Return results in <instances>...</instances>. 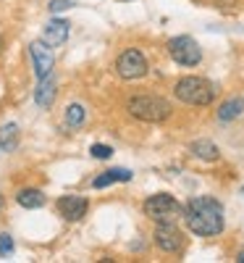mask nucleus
<instances>
[{"label":"nucleus","mask_w":244,"mask_h":263,"mask_svg":"<svg viewBox=\"0 0 244 263\" xmlns=\"http://www.w3.org/2000/svg\"><path fill=\"white\" fill-rule=\"evenodd\" d=\"M184 221L194 237H218L226 229L223 205L210 195H197L184 205Z\"/></svg>","instance_id":"1"},{"label":"nucleus","mask_w":244,"mask_h":263,"mask_svg":"<svg viewBox=\"0 0 244 263\" xmlns=\"http://www.w3.org/2000/svg\"><path fill=\"white\" fill-rule=\"evenodd\" d=\"M126 114L145 124H163L166 119H171L173 105L160 95H131L126 100Z\"/></svg>","instance_id":"2"},{"label":"nucleus","mask_w":244,"mask_h":263,"mask_svg":"<svg viewBox=\"0 0 244 263\" xmlns=\"http://www.w3.org/2000/svg\"><path fill=\"white\" fill-rule=\"evenodd\" d=\"M173 95L184 105L205 108V105H210L215 100L218 90H215V84L210 79H205V77H181L179 82L173 84Z\"/></svg>","instance_id":"3"},{"label":"nucleus","mask_w":244,"mask_h":263,"mask_svg":"<svg viewBox=\"0 0 244 263\" xmlns=\"http://www.w3.org/2000/svg\"><path fill=\"white\" fill-rule=\"evenodd\" d=\"M142 211H145L147 218H152L155 224H160V221H173L176 216L184 213V208L179 205V200H176L173 195H168V192L150 195L147 200H145V205H142Z\"/></svg>","instance_id":"4"},{"label":"nucleus","mask_w":244,"mask_h":263,"mask_svg":"<svg viewBox=\"0 0 244 263\" xmlns=\"http://www.w3.org/2000/svg\"><path fill=\"white\" fill-rule=\"evenodd\" d=\"M113 69H116V74H118L121 79L131 82V79H142V77L147 74L150 66H147V58H145V53H142L139 48H126V50H121V53L116 55Z\"/></svg>","instance_id":"5"},{"label":"nucleus","mask_w":244,"mask_h":263,"mask_svg":"<svg viewBox=\"0 0 244 263\" xmlns=\"http://www.w3.org/2000/svg\"><path fill=\"white\" fill-rule=\"evenodd\" d=\"M168 55L179 63V66H197L202 61V48L199 42L189 34H179L168 40Z\"/></svg>","instance_id":"6"},{"label":"nucleus","mask_w":244,"mask_h":263,"mask_svg":"<svg viewBox=\"0 0 244 263\" xmlns=\"http://www.w3.org/2000/svg\"><path fill=\"white\" fill-rule=\"evenodd\" d=\"M152 239H155V245H158V250H163L168 255H179L184 250V232L173 221H160L155 227Z\"/></svg>","instance_id":"7"},{"label":"nucleus","mask_w":244,"mask_h":263,"mask_svg":"<svg viewBox=\"0 0 244 263\" xmlns=\"http://www.w3.org/2000/svg\"><path fill=\"white\" fill-rule=\"evenodd\" d=\"M29 55H32V66H34L37 79L53 74V69H55V55H53V48H50V45H45V42L37 40V42H32V45H29Z\"/></svg>","instance_id":"8"},{"label":"nucleus","mask_w":244,"mask_h":263,"mask_svg":"<svg viewBox=\"0 0 244 263\" xmlns=\"http://www.w3.org/2000/svg\"><path fill=\"white\" fill-rule=\"evenodd\" d=\"M55 208L66 221H82L87 216V208H90V200L84 195H63V197H58Z\"/></svg>","instance_id":"9"},{"label":"nucleus","mask_w":244,"mask_h":263,"mask_svg":"<svg viewBox=\"0 0 244 263\" xmlns=\"http://www.w3.org/2000/svg\"><path fill=\"white\" fill-rule=\"evenodd\" d=\"M69 32H71V24L66 18H53L50 24L42 29V42L50 48H60L66 40H69Z\"/></svg>","instance_id":"10"},{"label":"nucleus","mask_w":244,"mask_h":263,"mask_svg":"<svg viewBox=\"0 0 244 263\" xmlns=\"http://www.w3.org/2000/svg\"><path fill=\"white\" fill-rule=\"evenodd\" d=\"M55 92H58V79H55V74L39 77V79H37V90H34V103L48 111V108L53 105V100H55Z\"/></svg>","instance_id":"11"},{"label":"nucleus","mask_w":244,"mask_h":263,"mask_svg":"<svg viewBox=\"0 0 244 263\" xmlns=\"http://www.w3.org/2000/svg\"><path fill=\"white\" fill-rule=\"evenodd\" d=\"M45 192L42 190H37V187H21L18 192H16V203L21 205V208H27V211H34V208H42L45 205Z\"/></svg>","instance_id":"12"},{"label":"nucleus","mask_w":244,"mask_h":263,"mask_svg":"<svg viewBox=\"0 0 244 263\" xmlns=\"http://www.w3.org/2000/svg\"><path fill=\"white\" fill-rule=\"evenodd\" d=\"M131 174L129 168H108V171H103L100 177H95L92 179V187L95 190H105V187H110V184H116V182H131Z\"/></svg>","instance_id":"13"},{"label":"nucleus","mask_w":244,"mask_h":263,"mask_svg":"<svg viewBox=\"0 0 244 263\" xmlns=\"http://www.w3.org/2000/svg\"><path fill=\"white\" fill-rule=\"evenodd\" d=\"M189 153H192L194 158L208 161V163H213V161H218V158H220L218 145H215V142H210V140H194V142L189 145Z\"/></svg>","instance_id":"14"},{"label":"nucleus","mask_w":244,"mask_h":263,"mask_svg":"<svg viewBox=\"0 0 244 263\" xmlns=\"http://www.w3.org/2000/svg\"><path fill=\"white\" fill-rule=\"evenodd\" d=\"M244 114V98H229L226 103L218 105V121H236Z\"/></svg>","instance_id":"15"},{"label":"nucleus","mask_w":244,"mask_h":263,"mask_svg":"<svg viewBox=\"0 0 244 263\" xmlns=\"http://www.w3.org/2000/svg\"><path fill=\"white\" fill-rule=\"evenodd\" d=\"M18 145V124H3L0 126V150H16Z\"/></svg>","instance_id":"16"},{"label":"nucleus","mask_w":244,"mask_h":263,"mask_svg":"<svg viewBox=\"0 0 244 263\" xmlns=\"http://www.w3.org/2000/svg\"><path fill=\"white\" fill-rule=\"evenodd\" d=\"M84 124H87V108L79 105V103H71L69 108H66V126L82 129Z\"/></svg>","instance_id":"17"},{"label":"nucleus","mask_w":244,"mask_h":263,"mask_svg":"<svg viewBox=\"0 0 244 263\" xmlns=\"http://www.w3.org/2000/svg\"><path fill=\"white\" fill-rule=\"evenodd\" d=\"M90 156L92 158H97V161H105V158H110V156H113V147H110V145H92L90 147Z\"/></svg>","instance_id":"18"},{"label":"nucleus","mask_w":244,"mask_h":263,"mask_svg":"<svg viewBox=\"0 0 244 263\" xmlns=\"http://www.w3.org/2000/svg\"><path fill=\"white\" fill-rule=\"evenodd\" d=\"M13 237L11 234H0V255L3 258H8V255H13Z\"/></svg>","instance_id":"19"},{"label":"nucleus","mask_w":244,"mask_h":263,"mask_svg":"<svg viewBox=\"0 0 244 263\" xmlns=\"http://www.w3.org/2000/svg\"><path fill=\"white\" fill-rule=\"evenodd\" d=\"M69 8H74V0H50V11H53V13L69 11Z\"/></svg>","instance_id":"20"},{"label":"nucleus","mask_w":244,"mask_h":263,"mask_svg":"<svg viewBox=\"0 0 244 263\" xmlns=\"http://www.w3.org/2000/svg\"><path fill=\"white\" fill-rule=\"evenodd\" d=\"M3 50H6V40H3V37H0V53H3Z\"/></svg>","instance_id":"21"},{"label":"nucleus","mask_w":244,"mask_h":263,"mask_svg":"<svg viewBox=\"0 0 244 263\" xmlns=\"http://www.w3.org/2000/svg\"><path fill=\"white\" fill-rule=\"evenodd\" d=\"M236 260H239V263H244V250H241V253L236 255Z\"/></svg>","instance_id":"22"},{"label":"nucleus","mask_w":244,"mask_h":263,"mask_svg":"<svg viewBox=\"0 0 244 263\" xmlns=\"http://www.w3.org/2000/svg\"><path fill=\"white\" fill-rule=\"evenodd\" d=\"M0 211H3V197H0Z\"/></svg>","instance_id":"23"},{"label":"nucleus","mask_w":244,"mask_h":263,"mask_svg":"<svg viewBox=\"0 0 244 263\" xmlns=\"http://www.w3.org/2000/svg\"><path fill=\"white\" fill-rule=\"evenodd\" d=\"M121 3H129V0H121Z\"/></svg>","instance_id":"24"}]
</instances>
